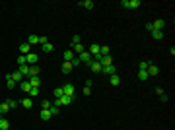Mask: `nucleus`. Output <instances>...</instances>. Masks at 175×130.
Here are the masks:
<instances>
[{"label":"nucleus","mask_w":175,"mask_h":130,"mask_svg":"<svg viewBox=\"0 0 175 130\" xmlns=\"http://www.w3.org/2000/svg\"><path fill=\"white\" fill-rule=\"evenodd\" d=\"M121 6H123V8H127V10H134V8H138V6H140V0H123V2H121Z\"/></svg>","instance_id":"f257e3e1"},{"label":"nucleus","mask_w":175,"mask_h":130,"mask_svg":"<svg viewBox=\"0 0 175 130\" xmlns=\"http://www.w3.org/2000/svg\"><path fill=\"white\" fill-rule=\"evenodd\" d=\"M72 99H74V97L62 95V97H58V99L55 101V105H56V107H66V105H70V103H72Z\"/></svg>","instance_id":"f03ea898"},{"label":"nucleus","mask_w":175,"mask_h":130,"mask_svg":"<svg viewBox=\"0 0 175 130\" xmlns=\"http://www.w3.org/2000/svg\"><path fill=\"white\" fill-rule=\"evenodd\" d=\"M78 58H80V62H84V64H89V62H91V54L88 53V51L80 53V54H78Z\"/></svg>","instance_id":"7ed1b4c3"},{"label":"nucleus","mask_w":175,"mask_h":130,"mask_svg":"<svg viewBox=\"0 0 175 130\" xmlns=\"http://www.w3.org/2000/svg\"><path fill=\"white\" fill-rule=\"evenodd\" d=\"M97 62L101 66H109V64H113V60H111V54H107V56H101V54H99L97 56Z\"/></svg>","instance_id":"20e7f679"},{"label":"nucleus","mask_w":175,"mask_h":130,"mask_svg":"<svg viewBox=\"0 0 175 130\" xmlns=\"http://www.w3.org/2000/svg\"><path fill=\"white\" fill-rule=\"evenodd\" d=\"M37 60H39V56H37L35 53H29L27 56H25V62H27L29 66H35V64H37Z\"/></svg>","instance_id":"39448f33"},{"label":"nucleus","mask_w":175,"mask_h":130,"mask_svg":"<svg viewBox=\"0 0 175 130\" xmlns=\"http://www.w3.org/2000/svg\"><path fill=\"white\" fill-rule=\"evenodd\" d=\"M101 72H103L105 76H113V74H117V68H115L113 64H109V66H103V68H101Z\"/></svg>","instance_id":"423d86ee"},{"label":"nucleus","mask_w":175,"mask_h":130,"mask_svg":"<svg viewBox=\"0 0 175 130\" xmlns=\"http://www.w3.org/2000/svg\"><path fill=\"white\" fill-rule=\"evenodd\" d=\"M62 91H64V95H68V97H74V86H72V84H64V86H62Z\"/></svg>","instance_id":"0eeeda50"},{"label":"nucleus","mask_w":175,"mask_h":130,"mask_svg":"<svg viewBox=\"0 0 175 130\" xmlns=\"http://www.w3.org/2000/svg\"><path fill=\"white\" fill-rule=\"evenodd\" d=\"M99 47H101V45L91 43V47H89V51H88V53L91 54V56H95V58H97V56H99Z\"/></svg>","instance_id":"6e6552de"},{"label":"nucleus","mask_w":175,"mask_h":130,"mask_svg":"<svg viewBox=\"0 0 175 130\" xmlns=\"http://www.w3.org/2000/svg\"><path fill=\"white\" fill-rule=\"evenodd\" d=\"M88 66H89V70H91V72H101V68H103V66L99 64L97 60H91V62H89Z\"/></svg>","instance_id":"1a4fd4ad"},{"label":"nucleus","mask_w":175,"mask_h":130,"mask_svg":"<svg viewBox=\"0 0 175 130\" xmlns=\"http://www.w3.org/2000/svg\"><path fill=\"white\" fill-rule=\"evenodd\" d=\"M146 72H148V76H158V74H160V68H158L156 64H150Z\"/></svg>","instance_id":"9d476101"},{"label":"nucleus","mask_w":175,"mask_h":130,"mask_svg":"<svg viewBox=\"0 0 175 130\" xmlns=\"http://www.w3.org/2000/svg\"><path fill=\"white\" fill-rule=\"evenodd\" d=\"M152 27H154V29H158V31H162V29L165 27V22H164V20H156V22H152Z\"/></svg>","instance_id":"9b49d317"},{"label":"nucleus","mask_w":175,"mask_h":130,"mask_svg":"<svg viewBox=\"0 0 175 130\" xmlns=\"http://www.w3.org/2000/svg\"><path fill=\"white\" fill-rule=\"evenodd\" d=\"M20 53H22L23 56H27V54L31 53V47H29L27 43H22V45H20Z\"/></svg>","instance_id":"f8f14e48"},{"label":"nucleus","mask_w":175,"mask_h":130,"mask_svg":"<svg viewBox=\"0 0 175 130\" xmlns=\"http://www.w3.org/2000/svg\"><path fill=\"white\" fill-rule=\"evenodd\" d=\"M27 82L31 84V87H39V86H41V80H39V76H31V78H27Z\"/></svg>","instance_id":"ddd939ff"},{"label":"nucleus","mask_w":175,"mask_h":130,"mask_svg":"<svg viewBox=\"0 0 175 130\" xmlns=\"http://www.w3.org/2000/svg\"><path fill=\"white\" fill-rule=\"evenodd\" d=\"M12 80H14L16 84H18V82L22 84V82H23V76H22V72H20V70H16V72H12Z\"/></svg>","instance_id":"4468645a"},{"label":"nucleus","mask_w":175,"mask_h":130,"mask_svg":"<svg viewBox=\"0 0 175 130\" xmlns=\"http://www.w3.org/2000/svg\"><path fill=\"white\" fill-rule=\"evenodd\" d=\"M20 87H22V91H25V93H29V91H31V84H29L27 80H23L22 84H20Z\"/></svg>","instance_id":"2eb2a0df"},{"label":"nucleus","mask_w":175,"mask_h":130,"mask_svg":"<svg viewBox=\"0 0 175 130\" xmlns=\"http://www.w3.org/2000/svg\"><path fill=\"white\" fill-rule=\"evenodd\" d=\"M109 84H111V86H119V84H121L119 74H113V76H109Z\"/></svg>","instance_id":"dca6fc26"},{"label":"nucleus","mask_w":175,"mask_h":130,"mask_svg":"<svg viewBox=\"0 0 175 130\" xmlns=\"http://www.w3.org/2000/svg\"><path fill=\"white\" fill-rule=\"evenodd\" d=\"M39 43V35H29V37H27V45H29V47H31V45H37Z\"/></svg>","instance_id":"f3484780"},{"label":"nucleus","mask_w":175,"mask_h":130,"mask_svg":"<svg viewBox=\"0 0 175 130\" xmlns=\"http://www.w3.org/2000/svg\"><path fill=\"white\" fill-rule=\"evenodd\" d=\"M74 56H76V54H74V51H72V49H68V51L64 53V62H70Z\"/></svg>","instance_id":"a211bd4d"},{"label":"nucleus","mask_w":175,"mask_h":130,"mask_svg":"<svg viewBox=\"0 0 175 130\" xmlns=\"http://www.w3.org/2000/svg\"><path fill=\"white\" fill-rule=\"evenodd\" d=\"M6 86H8V89H14V87H16V82L12 80V74L6 76Z\"/></svg>","instance_id":"6ab92c4d"},{"label":"nucleus","mask_w":175,"mask_h":130,"mask_svg":"<svg viewBox=\"0 0 175 130\" xmlns=\"http://www.w3.org/2000/svg\"><path fill=\"white\" fill-rule=\"evenodd\" d=\"M41 49H43V53H53V49H55V47H53V43H49V41H47L45 45H41Z\"/></svg>","instance_id":"aec40b11"},{"label":"nucleus","mask_w":175,"mask_h":130,"mask_svg":"<svg viewBox=\"0 0 175 130\" xmlns=\"http://www.w3.org/2000/svg\"><path fill=\"white\" fill-rule=\"evenodd\" d=\"M51 117H53V115H51L49 109H41V119H43V120H49Z\"/></svg>","instance_id":"412c9836"},{"label":"nucleus","mask_w":175,"mask_h":130,"mask_svg":"<svg viewBox=\"0 0 175 130\" xmlns=\"http://www.w3.org/2000/svg\"><path fill=\"white\" fill-rule=\"evenodd\" d=\"M72 72V64L70 62H62V74H70Z\"/></svg>","instance_id":"4be33fe9"},{"label":"nucleus","mask_w":175,"mask_h":130,"mask_svg":"<svg viewBox=\"0 0 175 130\" xmlns=\"http://www.w3.org/2000/svg\"><path fill=\"white\" fill-rule=\"evenodd\" d=\"M22 105H23L25 109H31V107H33V99H31V97H27V99H22Z\"/></svg>","instance_id":"5701e85b"},{"label":"nucleus","mask_w":175,"mask_h":130,"mask_svg":"<svg viewBox=\"0 0 175 130\" xmlns=\"http://www.w3.org/2000/svg\"><path fill=\"white\" fill-rule=\"evenodd\" d=\"M8 128H10V122H8L6 119H2V117H0V130H8Z\"/></svg>","instance_id":"b1692460"},{"label":"nucleus","mask_w":175,"mask_h":130,"mask_svg":"<svg viewBox=\"0 0 175 130\" xmlns=\"http://www.w3.org/2000/svg\"><path fill=\"white\" fill-rule=\"evenodd\" d=\"M72 51H74V54H80V53H84V45L82 43H78V45H72Z\"/></svg>","instance_id":"393cba45"},{"label":"nucleus","mask_w":175,"mask_h":130,"mask_svg":"<svg viewBox=\"0 0 175 130\" xmlns=\"http://www.w3.org/2000/svg\"><path fill=\"white\" fill-rule=\"evenodd\" d=\"M82 6H84L86 10H93V2H91V0H84V2H82Z\"/></svg>","instance_id":"a878e982"},{"label":"nucleus","mask_w":175,"mask_h":130,"mask_svg":"<svg viewBox=\"0 0 175 130\" xmlns=\"http://www.w3.org/2000/svg\"><path fill=\"white\" fill-rule=\"evenodd\" d=\"M10 111V107H8V103H0V115H6Z\"/></svg>","instance_id":"bb28decb"},{"label":"nucleus","mask_w":175,"mask_h":130,"mask_svg":"<svg viewBox=\"0 0 175 130\" xmlns=\"http://www.w3.org/2000/svg\"><path fill=\"white\" fill-rule=\"evenodd\" d=\"M31 76H39V68L37 66H29V78Z\"/></svg>","instance_id":"cd10ccee"},{"label":"nucleus","mask_w":175,"mask_h":130,"mask_svg":"<svg viewBox=\"0 0 175 130\" xmlns=\"http://www.w3.org/2000/svg\"><path fill=\"white\" fill-rule=\"evenodd\" d=\"M152 37H154V39H164V31H158V29H154V31H152Z\"/></svg>","instance_id":"c85d7f7f"},{"label":"nucleus","mask_w":175,"mask_h":130,"mask_svg":"<svg viewBox=\"0 0 175 130\" xmlns=\"http://www.w3.org/2000/svg\"><path fill=\"white\" fill-rule=\"evenodd\" d=\"M150 64H152L150 60H142V62L138 64V68H140V70H148V66H150Z\"/></svg>","instance_id":"c756f323"},{"label":"nucleus","mask_w":175,"mask_h":130,"mask_svg":"<svg viewBox=\"0 0 175 130\" xmlns=\"http://www.w3.org/2000/svg\"><path fill=\"white\" fill-rule=\"evenodd\" d=\"M138 78L144 82V80H148L150 76H148V72H146V70H138Z\"/></svg>","instance_id":"7c9ffc66"},{"label":"nucleus","mask_w":175,"mask_h":130,"mask_svg":"<svg viewBox=\"0 0 175 130\" xmlns=\"http://www.w3.org/2000/svg\"><path fill=\"white\" fill-rule=\"evenodd\" d=\"M51 105H53V103H51L49 99H43V101H41V109H51Z\"/></svg>","instance_id":"2f4dec72"},{"label":"nucleus","mask_w":175,"mask_h":130,"mask_svg":"<svg viewBox=\"0 0 175 130\" xmlns=\"http://www.w3.org/2000/svg\"><path fill=\"white\" fill-rule=\"evenodd\" d=\"M49 111H51V115H58V113H60V107H56L55 103H53V105H51V109H49Z\"/></svg>","instance_id":"473e14b6"},{"label":"nucleus","mask_w":175,"mask_h":130,"mask_svg":"<svg viewBox=\"0 0 175 130\" xmlns=\"http://www.w3.org/2000/svg\"><path fill=\"white\" fill-rule=\"evenodd\" d=\"M53 93H55V97L58 99V97H62V95H64V91H62V87H56L55 91H53Z\"/></svg>","instance_id":"72a5a7b5"},{"label":"nucleus","mask_w":175,"mask_h":130,"mask_svg":"<svg viewBox=\"0 0 175 130\" xmlns=\"http://www.w3.org/2000/svg\"><path fill=\"white\" fill-rule=\"evenodd\" d=\"M6 103H8V107H10V109H16V107H18V101H16V99H8Z\"/></svg>","instance_id":"f704fd0d"},{"label":"nucleus","mask_w":175,"mask_h":130,"mask_svg":"<svg viewBox=\"0 0 175 130\" xmlns=\"http://www.w3.org/2000/svg\"><path fill=\"white\" fill-rule=\"evenodd\" d=\"M23 64H27V62H25V56L20 54V56H18V66H23Z\"/></svg>","instance_id":"c9c22d12"},{"label":"nucleus","mask_w":175,"mask_h":130,"mask_svg":"<svg viewBox=\"0 0 175 130\" xmlns=\"http://www.w3.org/2000/svg\"><path fill=\"white\" fill-rule=\"evenodd\" d=\"M70 64H72V68H74V66H80L82 62H80V58H78V56H74V58L70 60Z\"/></svg>","instance_id":"e433bc0d"},{"label":"nucleus","mask_w":175,"mask_h":130,"mask_svg":"<svg viewBox=\"0 0 175 130\" xmlns=\"http://www.w3.org/2000/svg\"><path fill=\"white\" fill-rule=\"evenodd\" d=\"M29 95H31V97H37V95H39V87H31Z\"/></svg>","instance_id":"4c0bfd02"},{"label":"nucleus","mask_w":175,"mask_h":130,"mask_svg":"<svg viewBox=\"0 0 175 130\" xmlns=\"http://www.w3.org/2000/svg\"><path fill=\"white\" fill-rule=\"evenodd\" d=\"M78 43H82V37H80V35H74V37H72V45H78Z\"/></svg>","instance_id":"58836bf2"},{"label":"nucleus","mask_w":175,"mask_h":130,"mask_svg":"<svg viewBox=\"0 0 175 130\" xmlns=\"http://www.w3.org/2000/svg\"><path fill=\"white\" fill-rule=\"evenodd\" d=\"M89 93H91V87H86V86H84V95H89Z\"/></svg>","instance_id":"ea45409f"},{"label":"nucleus","mask_w":175,"mask_h":130,"mask_svg":"<svg viewBox=\"0 0 175 130\" xmlns=\"http://www.w3.org/2000/svg\"><path fill=\"white\" fill-rule=\"evenodd\" d=\"M167 99H169V97H167L165 93H162V95H160V101H164V103H165V101H167Z\"/></svg>","instance_id":"a19ab883"},{"label":"nucleus","mask_w":175,"mask_h":130,"mask_svg":"<svg viewBox=\"0 0 175 130\" xmlns=\"http://www.w3.org/2000/svg\"><path fill=\"white\" fill-rule=\"evenodd\" d=\"M47 43V37H39V45H45Z\"/></svg>","instance_id":"79ce46f5"}]
</instances>
